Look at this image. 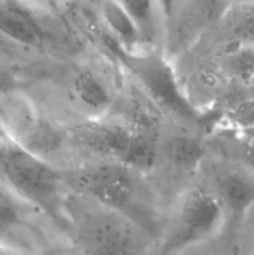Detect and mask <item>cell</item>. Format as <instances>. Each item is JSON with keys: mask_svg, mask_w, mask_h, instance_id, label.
Here are the masks:
<instances>
[{"mask_svg": "<svg viewBox=\"0 0 254 255\" xmlns=\"http://www.w3.org/2000/svg\"><path fill=\"white\" fill-rule=\"evenodd\" d=\"M138 173L124 162L110 161L72 172L67 179L82 196L151 233L154 231L153 207Z\"/></svg>", "mask_w": 254, "mask_h": 255, "instance_id": "obj_1", "label": "cell"}, {"mask_svg": "<svg viewBox=\"0 0 254 255\" xmlns=\"http://www.w3.org/2000/svg\"><path fill=\"white\" fill-rule=\"evenodd\" d=\"M0 174L6 187L17 197L64 226L61 198L64 177L57 169L45 159L9 142H2Z\"/></svg>", "mask_w": 254, "mask_h": 255, "instance_id": "obj_2", "label": "cell"}, {"mask_svg": "<svg viewBox=\"0 0 254 255\" xmlns=\"http://www.w3.org/2000/svg\"><path fill=\"white\" fill-rule=\"evenodd\" d=\"M226 219L212 189H187L177 201L162 239V252L174 254L213 236Z\"/></svg>", "mask_w": 254, "mask_h": 255, "instance_id": "obj_3", "label": "cell"}, {"mask_svg": "<svg viewBox=\"0 0 254 255\" xmlns=\"http://www.w3.org/2000/svg\"><path fill=\"white\" fill-rule=\"evenodd\" d=\"M107 34L110 39L109 41L105 39L107 47L138 80L151 99L181 119L187 121L198 119V114L182 92L176 74L167 57L151 49L128 54L122 50L121 45L109 31Z\"/></svg>", "mask_w": 254, "mask_h": 255, "instance_id": "obj_4", "label": "cell"}, {"mask_svg": "<svg viewBox=\"0 0 254 255\" xmlns=\"http://www.w3.org/2000/svg\"><path fill=\"white\" fill-rule=\"evenodd\" d=\"M146 234L131 219L97 204L80 219L76 241L82 255H143Z\"/></svg>", "mask_w": 254, "mask_h": 255, "instance_id": "obj_5", "label": "cell"}, {"mask_svg": "<svg viewBox=\"0 0 254 255\" xmlns=\"http://www.w3.org/2000/svg\"><path fill=\"white\" fill-rule=\"evenodd\" d=\"M227 0H179L173 14L167 19L166 46L171 55L191 47L224 14Z\"/></svg>", "mask_w": 254, "mask_h": 255, "instance_id": "obj_6", "label": "cell"}, {"mask_svg": "<svg viewBox=\"0 0 254 255\" xmlns=\"http://www.w3.org/2000/svg\"><path fill=\"white\" fill-rule=\"evenodd\" d=\"M212 191L226 218L239 221L254 206V169L244 164L222 168L214 177Z\"/></svg>", "mask_w": 254, "mask_h": 255, "instance_id": "obj_7", "label": "cell"}, {"mask_svg": "<svg viewBox=\"0 0 254 255\" xmlns=\"http://www.w3.org/2000/svg\"><path fill=\"white\" fill-rule=\"evenodd\" d=\"M128 146L121 162L136 171H148L158 156V126L154 117L141 105L133 104L129 112Z\"/></svg>", "mask_w": 254, "mask_h": 255, "instance_id": "obj_8", "label": "cell"}, {"mask_svg": "<svg viewBox=\"0 0 254 255\" xmlns=\"http://www.w3.org/2000/svg\"><path fill=\"white\" fill-rule=\"evenodd\" d=\"M71 133L75 142L82 148L117 161H121L128 146L127 126L114 122L91 120L75 126Z\"/></svg>", "mask_w": 254, "mask_h": 255, "instance_id": "obj_9", "label": "cell"}, {"mask_svg": "<svg viewBox=\"0 0 254 255\" xmlns=\"http://www.w3.org/2000/svg\"><path fill=\"white\" fill-rule=\"evenodd\" d=\"M29 208L9 187H0V244L12 251L27 248L30 233Z\"/></svg>", "mask_w": 254, "mask_h": 255, "instance_id": "obj_10", "label": "cell"}, {"mask_svg": "<svg viewBox=\"0 0 254 255\" xmlns=\"http://www.w3.org/2000/svg\"><path fill=\"white\" fill-rule=\"evenodd\" d=\"M216 27L226 52L238 47L254 46V0L229 4Z\"/></svg>", "mask_w": 254, "mask_h": 255, "instance_id": "obj_11", "label": "cell"}, {"mask_svg": "<svg viewBox=\"0 0 254 255\" xmlns=\"http://www.w3.org/2000/svg\"><path fill=\"white\" fill-rule=\"evenodd\" d=\"M0 30L25 47L40 46L45 37L36 19L16 0L0 2Z\"/></svg>", "mask_w": 254, "mask_h": 255, "instance_id": "obj_12", "label": "cell"}, {"mask_svg": "<svg viewBox=\"0 0 254 255\" xmlns=\"http://www.w3.org/2000/svg\"><path fill=\"white\" fill-rule=\"evenodd\" d=\"M101 15L107 31L121 45L124 51L133 54L144 50L136 25L117 0H106L102 4Z\"/></svg>", "mask_w": 254, "mask_h": 255, "instance_id": "obj_13", "label": "cell"}, {"mask_svg": "<svg viewBox=\"0 0 254 255\" xmlns=\"http://www.w3.org/2000/svg\"><path fill=\"white\" fill-rule=\"evenodd\" d=\"M117 1L136 25L143 47L152 46L158 37L157 0H117Z\"/></svg>", "mask_w": 254, "mask_h": 255, "instance_id": "obj_14", "label": "cell"}, {"mask_svg": "<svg viewBox=\"0 0 254 255\" xmlns=\"http://www.w3.org/2000/svg\"><path fill=\"white\" fill-rule=\"evenodd\" d=\"M163 154L167 162L178 172H192L203 158V147L189 136H173L164 143Z\"/></svg>", "mask_w": 254, "mask_h": 255, "instance_id": "obj_15", "label": "cell"}, {"mask_svg": "<svg viewBox=\"0 0 254 255\" xmlns=\"http://www.w3.org/2000/svg\"><path fill=\"white\" fill-rule=\"evenodd\" d=\"M74 89L80 101L94 114L101 115L109 110L111 96L101 80L90 70H81L74 80Z\"/></svg>", "mask_w": 254, "mask_h": 255, "instance_id": "obj_16", "label": "cell"}, {"mask_svg": "<svg viewBox=\"0 0 254 255\" xmlns=\"http://www.w3.org/2000/svg\"><path fill=\"white\" fill-rule=\"evenodd\" d=\"M224 65L233 79L249 86L254 80V46H243L227 51Z\"/></svg>", "mask_w": 254, "mask_h": 255, "instance_id": "obj_17", "label": "cell"}, {"mask_svg": "<svg viewBox=\"0 0 254 255\" xmlns=\"http://www.w3.org/2000/svg\"><path fill=\"white\" fill-rule=\"evenodd\" d=\"M226 120L233 128L247 132L254 128V94L239 99L227 111Z\"/></svg>", "mask_w": 254, "mask_h": 255, "instance_id": "obj_18", "label": "cell"}, {"mask_svg": "<svg viewBox=\"0 0 254 255\" xmlns=\"http://www.w3.org/2000/svg\"><path fill=\"white\" fill-rule=\"evenodd\" d=\"M25 46L17 44L7 35L0 30V65H6L7 62L16 60L24 52Z\"/></svg>", "mask_w": 254, "mask_h": 255, "instance_id": "obj_19", "label": "cell"}, {"mask_svg": "<svg viewBox=\"0 0 254 255\" xmlns=\"http://www.w3.org/2000/svg\"><path fill=\"white\" fill-rule=\"evenodd\" d=\"M17 79L6 66L0 65V97L16 91Z\"/></svg>", "mask_w": 254, "mask_h": 255, "instance_id": "obj_20", "label": "cell"}, {"mask_svg": "<svg viewBox=\"0 0 254 255\" xmlns=\"http://www.w3.org/2000/svg\"><path fill=\"white\" fill-rule=\"evenodd\" d=\"M178 1L179 0H157L159 11H161L162 15L166 17V20L169 19L171 15L173 14L174 9H176V6L178 5Z\"/></svg>", "mask_w": 254, "mask_h": 255, "instance_id": "obj_21", "label": "cell"}, {"mask_svg": "<svg viewBox=\"0 0 254 255\" xmlns=\"http://www.w3.org/2000/svg\"><path fill=\"white\" fill-rule=\"evenodd\" d=\"M0 255H20L19 252L12 251V249L7 248V247H4L0 244Z\"/></svg>", "mask_w": 254, "mask_h": 255, "instance_id": "obj_22", "label": "cell"}, {"mask_svg": "<svg viewBox=\"0 0 254 255\" xmlns=\"http://www.w3.org/2000/svg\"><path fill=\"white\" fill-rule=\"evenodd\" d=\"M249 87H251L252 92H253V94H254V80H253V81H252V84L249 85Z\"/></svg>", "mask_w": 254, "mask_h": 255, "instance_id": "obj_23", "label": "cell"}, {"mask_svg": "<svg viewBox=\"0 0 254 255\" xmlns=\"http://www.w3.org/2000/svg\"><path fill=\"white\" fill-rule=\"evenodd\" d=\"M1 149H2V142H0V156H1Z\"/></svg>", "mask_w": 254, "mask_h": 255, "instance_id": "obj_24", "label": "cell"}, {"mask_svg": "<svg viewBox=\"0 0 254 255\" xmlns=\"http://www.w3.org/2000/svg\"><path fill=\"white\" fill-rule=\"evenodd\" d=\"M5 1H9V0H0V2H5Z\"/></svg>", "mask_w": 254, "mask_h": 255, "instance_id": "obj_25", "label": "cell"}]
</instances>
